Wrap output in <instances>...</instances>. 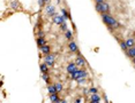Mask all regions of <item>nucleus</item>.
I'll list each match as a JSON object with an SVG mask.
<instances>
[{
  "label": "nucleus",
  "mask_w": 135,
  "mask_h": 103,
  "mask_svg": "<svg viewBox=\"0 0 135 103\" xmlns=\"http://www.w3.org/2000/svg\"><path fill=\"white\" fill-rule=\"evenodd\" d=\"M76 82L77 84H84V82H86V78H79V79H76Z\"/></svg>",
  "instance_id": "a878e982"
},
{
  "label": "nucleus",
  "mask_w": 135,
  "mask_h": 103,
  "mask_svg": "<svg viewBox=\"0 0 135 103\" xmlns=\"http://www.w3.org/2000/svg\"><path fill=\"white\" fill-rule=\"evenodd\" d=\"M45 13H46V15L49 16V17H53V16H56L57 15L56 7H54L53 5H47V6L45 7Z\"/></svg>",
  "instance_id": "f257e3e1"
},
{
  "label": "nucleus",
  "mask_w": 135,
  "mask_h": 103,
  "mask_svg": "<svg viewBox=\"0 0 135 103\" xmlns=\"http://www.w3.org/2000/svg\"><path fill=\"white\" fill-rule=\"evenodd\" d=\"M61 14H63V16L64 17L66 18V20H67V18H69L70 16H69V13H68L67 10H66L65 8H61Z\"/></svg>",
  "instance_id": "412c9836"
},
{
  "label": "nucleus",
  "mask_w": 135,
  "mask_h": 103,
  "mask_svg": "<svg viewBox=\"0 0 135 103\" xmlns=\"http://www.w3.org/2000/svg\"><path fill=\"white\" fill-rule=\"evenodd\" d=\"M40 50H42V53L44 54V56L45 55H49L50 53H51V48H50V46H47V45L42 46V47H40Z\"/></svg>",
  "instance_id": "f8f14e48"
},
{
  "label": "nucleus",
  "mask_w": 135,
  "mask_h": 103,
  "mask_svg": "<svg viewBox=\"0 0 135 103\" xmlns=\"http://www.w3.org/2000/svg\"><path fill=\"white\" fill-rule=\"evenodd\" d=\"M100 7H102V11L100 14H110V5L106 1L100 2Z\"/></svg>",
  "instance_id": "423d86ee"
},
{
  "label": "nucleus",
  "mask_w": 135,
  "mask_h": 103,
  "mask_svg": "<svg viewBox=\"0 0 135 103\" xmlns=\"http://www.w3.org/2000/svg\"><path fill=\"white\" fill-rule=\"evenodd\" d=\"M105 0H95V2H104Z\"/></svg>",
  "instance_id": "2f4dec72"
},
{
  "label": "nucleus",
  "mask_w": 135,
  "mask_h": 103,
  "mask_svg": "<svg viewBox=\"0 0 135 103\" xmlns=\"http://www.w3.org/2000/svg\"><path fill=\"white\" fill-rule=\"evenodd\" d=\"M60 29H61V30H63V31H64V32H65V31H66V30H68V29H67V23H66V22H64V23H63V24H61V25H60Z\"/></svg>",
  "instance_id": "393cba45"
},
{
  "label": "nucleus",
  "mask_w": 135,
  "mask_h": 103,
  "mask_svg": "<svg viewBox=\"0 0 135 103\" xmlns=\"http://www.w3.org/2000/svg\"><path fill=\"white\" fill-rule=\"evenodd\" d=\"M45 36V33L43 31H38V33H37V37H44Z\"/></svg>",
  "instance_id": "c85d7f7f"
},
{
  "label": "nucleus",
  "mask_w": 135,
  "mask_h": 103,
  "mask_svg": "<svg viewBox=\"0 0 135 103\" xmlns=\"http://www.w3.org/2000/svg\"><path fill=\"white\" fill-rule=\"evenodd\" d=\"M11 6H12V8L16 9V8H17V6H19V5H17V2H16V1H13V2H12V5H11Z\"/></svg>",
  "instance_id": "cd10ccee"
},
{
  "label": "nucleus",
  "mask_w": 135,
  "mask_h": 103,
  "mask_svg": "<svg viewBox=\"0 0 135 103\" xmlns=\"http://www.w3.org/2000/svg\"><path fill=\"white\" fill-rule=\"evenodd\" d=\"M132 61H133V64H134V68H135V57L134 58H132Z\"/></svg>",
  "instance_id": "473e14b6"
},
{
  "label": "nucleus",
  "mask_w": 135,
  "mask_h": 103,
  "mask_svg": "<svg viewBox=\"0 0 135 103\" xmlns=\"http://www.w3.org/2000/svg\"><path fill=\"white\" fill-rule=\"evenodd\" d=\"M90 101L94 103H99L100 101H102V98H100V95H98L97 93H95V94H91Z\"/></svg>",
  "instance_id": "6e6552de"
},
{
  "label": "nucleus",
  "mask_w": 135,
  "mask_h": 103,
  "mask_svg": "<svg viewBox=\"0 0 135 103\" xmlns=\"http://www.w3.org/2000/svg\"><path fill=\"white\" fill-rule=\"evenodd\" d=\"M125 41H126V45H127L128 48L134 47V46H135V39L134 38H128L127 40H125Z\"/></svg>",
  "instance_id": "4468645a"
},
{
  "label": "nucleus",
  "mask_w": 135,
  "mask_h": 103,
  "mask_svg": "<svg viewBox=\"0 0 135 103\" xmlns=\"http://www.w3.org/2000/svg\"><path fill=\"white\" fill-rule=\"evenodd\" d=\"M80 70V78H87L88 77V72L84 69H79Z\"/></svg>",
  "instance_id": "aec40b11"
},
{
  "label": "nucleus",
  "mask_w": 135,
  "mask_h": 103,
  "mask_svg": "<svg viewBox=\"0 0 135 103\" xmlns=\"http://www.w3.org/2000/svg\"><path fill=\"white\" fill-rule=\"evenodd\" d=\"M95 9L97 10V13L100 14V11H102V7H100V2H96L95 5Z\"/></svg>",
  "instance_id": "b1692460"
},
{
  "label": "nucleus",
  "mask_w": 135,
  "mask_h": 103,
  "mask_svg": "<svg viewBox=\"0 0 135 103\" xmlns=\"http://www.w3.org/2000/svg\"><path fill=\"white\" fill-rule=\"evenodd\" d=\"M47 92H49V94H56V93H58V92H57V88H56V85L49 84V86H47Z\"/></svg>",
  "instance_id": "ddd939ff"
},
{
  "label": "nucleus",
  "mask_w": 135,
  "mask_h": 103,
  "mask_svg": "<svg viewBox=\"0 0 135 103\" xmlns=\"http://www.w3.org/2000/svg\"><path fill=\"white\" fill-rule=\"evenodd\" d=\"M52 20H53V23L54 24H57V25H61L64 22H66V18L64 17L63 15H56V16H53L52 17Z\"/></svg>",
  "instance_id": "20e7f679"
},
{
  "label": "nucleus",
  "mask_w": 135,
  "mask_h": 103,
  "mask_svg": "<svg viewBox=\"0 0 135 103\" xmlns=\"http://www.w3.org/2000/svg\"><path fill=\"white\" fill-rule=\"evenodd\" d=\"M42 77H43V80H44V81L46 82L47 85H49V84H50V78H49V75H47V73H43V76H42Z\"/></svg>",
  "instance_id": "5701e85b"
},
{
  "label": "nucleus",
  "mask_w": 135,
  "mask_h": 103,
  "mask_svg": "<svg viewBox=\"0 0 135 103\" xmlns=\"http://www.w3.org/2000/svg\"><path fill=\"white\" fill-rule=\"evenodd\" d=\"M75 63H76V65L79 66V68H83L84 65H86V58H84L82 55H80V54H77V56H76V58H75Z\"/></svg>",
  "instance_id": "7ed1b4c3"
},
{
  "label": "nucleus",
  "mask_w": 135,
  "mask_h": 103,
  "mask_svg": "<svg viewBox=\"0 0 135 103\" xmlns=\"http://www.w3.org/2000/svg\"><path fill=\"white\" fill-rule=\"evenodd\" d=\"M65 37L67 40H72L73 39V32L70 31V30H66L65 31Z\"/></svg>",
  "instance_id": "6ab92c4d"
},
{
  "label": "nucleus",
  "mask_w": 135,
  "mask_h": 103,
  "mask_svg": "<svg viewBox=\"0 0 135 103\" xmlns=\"http://www.w3.org/2000/svg\"><path fill=\"white\" fill-rule=\"evenodd\" d=\"M50 101H51V102H65L64 100H60V98L58 97V93L50 94Z\"/></svg>",
  "instance_id": "9d476101"
},
{
  "label": "nucleus",
  "mask_w": 135,
  "mask_h": 103,
  "mask_svg": "<svg viewBox=\"0 0 135 103\" xmlns=\"http://www.w3.org/2000/svg\"><path fill=\"white\" fill-rule=\"evenodd\" d=\"M70 78H72L73 80L79 79V78H80V70H79V69H77L76 71H74L73 73H70Z\"/></svg>",
  "instance_id": "dca6fc26"
},
{
  "label": "nucleus",
  "mask_w": 135,
  "mask_h": 103,
  "mask_svg": "<svg viewBox=\"0 0 135 103\" xmlns=\"http://www.w3.org/2000/svg\"><path fill=\"white\" fill-rule=\"evenodd\" d=\"M109 17H110V14H102V20L105 25H109Z\"/></svg>",
  "instance_id": "f3484780"
},
{
  "label": "nucleus",
  "mask_w": 135,
  "mask_h": 103,
  "mask_svg": "<svg viewBox=\"0 0 135 103\" xmlns=\"http://www.w3.org/2000/svg\"><path fill=\"white\" fill-rule=\"evenodd\" d=\"M39 69H40V72H42V73H47V71H49V65L44 62L43 64H40Z\"/></svg>",
  "instance_id": "2eb2a0df"
},
{
  "label": "nucleus",
  "mask_w": 135,
  "mask_h": 103,
  "mask_svg": "<svg viewBox=\"0 0 135 103\" xmlns=\"http://www.w3.org/2000/svg\"><path fill=\"white\" fill-rule=\"evenodd\" d=\"M36 42H37L38 47H42V46H45L46 45V40H45L44 37H37V39H36Z\"/></svg>",
  "instance_id": "1a4fd4ad"
},
{
  "label": "nucleus",
  "mask_w": 135,
  "mask_h": 103,
  "mask_svg": "<svg viewBox=\"0 0 135 103\" xmlns=\"http://www.w3.org/2000/svg\"><path fill=\"white\" fill-rule=\"evenodd\" d=\"M56 85V88H57V92L58 93H60V92H63L64 87H63V84H60V82H58V84H54Z\"/></svg>",
  "instance_id": "4be33fe9"
},
{
  "label": "nucleus",
  "mask_w": 135,
  "mask_h": 103,
  "mask_svg": "<svg viewBox=\"0 0 135 103\" xmlns=\"http://www.w3.org/2000/svg\"><path fill=\"white\" fill-rule=\"evenodd\" d=\"M44 60H45V63H46L49 66H53L54 65V62H56V55L50 53L49 55H45V58Z\"/></svg>",
  "instance_id": "f03ea898"
},
{
  "label": "nucleus",
  "mask_w": 135,
  "mask_h": 103,
  "mask_svg": "<svg viewBox=\"0 0 135 103\" xmlns=\"http://www.w3.org/2000/svg\"><path fill=\"white\" fill-rule=\"evenodd\" d=\"M88 93H90V92H89V89L84 88V94H88Z\"/></svg>",
  "instance_id": "7c9ffc66"
},
{
  "label": "nucleus",
  "mask_w": 135,
  "mask_h": 103,
  "mask_svg": "<svg viewBox=\"0 0 135 103\" xmlns=\"http://www.w3.org/2000/svg\"><path fill=\"white\" fill-rule=\"evenodd\" d=\"M89 92H90V94H95V93H97V88L96 87H90Z\"/></svg>",
  "instance_id": "bb28decb"
},
{
  "label": "nucleus",
  "mask_w": 135,
  "mask_h": 103,
  "mask_svg": "<svg viewBox=\"0 0 135 103\" xmlns=\"http://www.w3.org/2000/svg\"><path fill=\"white\" fill-rule=\"evenodd\" d=\"M119 45H120V47H121V49L123 50V52H127L128 50V47H127V45H126V41H122V40H119Z\"/></svg>",
  "instance_id": "a211bd4d"
},
{
  "label": "nucleus",
  "mask_w": 135,
  "mask_h": 103,
  "mask_svg": "<svg viewBox=\"0 0 135 103\" xmlns=\"http://www.w3.org/2000/svg\"><path fill=\"white\" fill-rule=\"evenodd\" d=\"M126 55H127L128 57H130V58H134V57H135V46H134V47L128 48V50L126 52Z\"/></svg>",
  "instance_id": "9b49d317"
},
{
  "label": "nucleus",
  "mask_w": 135,
  "mask_h": 103,
  "mask_svg": "<svg viewBox=\"0 0 135 103\" xmlns=\"http://www.w3.org/2000/svg\"><path fill=\"white\" fill-rule=\"evenodd\" d=\"M44 1H45V4H49V2L51 1V0H44Z\"/></svg>",
  "instance_id": "72a5a7b5"
},
{
  "label": "nucleus",
  "mask_w": 135,
  "mask_h": 103,
  "mask_svg": "<svg viewBox=\"0 0 135 103\" xmlns=\"http://www.w3.org/2000/svg\"><path fill=\"white\" fill-rule=\"evenodd\" d=\"M75 102H77V103H81V102H83V98H82V97H77L76 100H75Z\"/></svg>",
  "instance_id": "c756f323"
},
{
  "label": "nucleus",
  "mask_w": 135,
  "mask_h": 103,
  "mask_svg": "<svg viewBox=\"0 0 135 103\" xmlns=\"http://www.w3.org/2000/svg\"><path fill=\"white\" fill-rule=\"evenodd\" d=\"M77 68H79V66L76 65V63H75V62H72V63H69V64L67 65L66 70H67V72L70 75V73H73L74 71H76V70H77Z\"/></svg>",
  "instance_id": "0eeeda50"
},
{
  "label": "nucleus",
  "mask_w": 135,
  "mask_h": 103,
  "mask_svg": "<svg viewBox=\"0 0 135 103\" xmlns=\"http://www.w3.org/2000/svg\"><path fill=\"white\" fill-rule=\"evenodd\" d=\"M68 49L72 53H79V47H77L76 42L74 40H70L69 43H68Z\"/></svg>",
  "instance_id": "39448f33"
}]
</instances>
